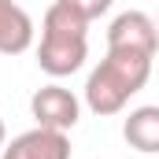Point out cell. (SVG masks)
<instances>
[{
	"label": "cell",
	"mask_w": 159,
	"mask_h": 159,
	"mask_svg": "<svg viewBox=\"0 0 159 159\" xmlns=\"http://www.w3.org/2000/svg\"><path fill=\"white\" fill-rule=\"evenodd\" d=\"M152 78V59L133 52H111L100 59V67L89 70L85 81V104L93 115H119L133 93H141Z\"/></svg>",
	"instance_id": "cell-1"
},
{
	"label": "cell",
	"mask_w": 159,
	"mask_h": 159,
	"mask_svg": "<svg viewBox=\"0 0 159 159\" xmlns=\"http://www.w3.org/2000/svg\"><path fill=\"white\" fill-rule=\"evenodd\" d=\"M89 56V22L67 4H52L41 22V44H37V67L52 78H67L85 67Z\"/></svg>",
	"instance_id": "cell-2"
},
{
	"label": "cell",
	"mask_w": 159,
	"mask_h": 159,
	"mask_svg": "<svg viewBox=\"0 0 159 159\" xmlns=\"http://www.w3.org/2000/svg\"><path fill=\"white\" fill-rule=\"evenodd\" d=\"M107 48L111 52H133V56H148L156 59L159 52V26L152 15L144 11H122L107 26Z\"/></svg>",
	"instance_id": "cell-3"
},
{
	"label": "cell",
	"mask_w": 159,
	"mask_h": 159,
	"mask_svg": "<svg viewBox=\"0 0 159 159\" xmlns=\"http://www.w3.org/2000/svg\"><path fill=\"white\" fill-rule=\"evenodd\" d=\"M30 115L37 119V126L70 133L78 126V119H81V100L70 89H63L59 81H52V85H41L37 93L30 96Z\"/></svg>",
	"instance_id": "cell-4"
},
{
	"label": "cell",
	"mask_w": 159,
	"mask_h": 159,
	"mask_svg": "<svg viewBox=\"0 0 159 159\" xmlns=\"http://www.w3.org/2000/svg\"><path fill=\"white\" fill-rule=\"evenodd\" d=\"M0 159H70V137L63 129L34 126L4 144Z\"/></svg>",
	"instance_id": "cell-5"
},
{
	"label": "cell",
	"mask_w": 159,
	"mask_h": 159,
	"mask_svg": "<svg viewBox=\"0 0 159 159\" xmlns=\"http://www.w3.org/2000/svg\"><path fill=\"white\" fill-rule=\"evenodd\" d=\"M34 44V19L15 0H0V56H22Z\"/></svg>",
	"instance_id": "cell-6"
},
{
	"label": "cell",
	"mask_w": 159,
	"mask_h": 159,
	"mask_svg": "<svg viewBox=\"0 0 159 159\" xmlns=\"http://www.w3.org/2000/svg\"><path fill=\"white\" fill-rule=\"evenodd\" d=\"M122 137L129 148H137L144 156H159V104L133 107L122 122Z\"/></svg>",
	"instance_id": "cell-7"
},
{
	"label": "cell",
	"mask_w": 159,
	"mask_h": 159,
	"mask_svg": "<svg viewBox=\"0 0 159 159\" xmlns=\"http://www.w3.org/2000/svg\"><path fill=\"white\" fill-rule=\"evenodd\" d=\"M59 4H67L70 11H78L85 22H93V19H100V15H107L115 0H59Z\"/></svg>",
	"instance_id": "cell-8"
},
{
	"label": "cell",
	"mask_w": 159,
	"mask_h": 159,
	"mask_svg": "<svg viewBox=\"0 0 159 159\" xmlns=\"http://www.w3.org/2000/svg\"><path fill=\"white\" fill-rule=\"evenodd\" d=\"M4 144H7V126H4V119H0V152H4Z\"/></svg>",
	"instance_id": "cell-9"
},
{
	"label": "cell",
	"mask_w": 159,
	"mask_h": 159,
	"mask_svg": "<svg viewBox=\"0 0 159 159\" xmlns=\"http://www.w3.org/2000/svg\"><path fill=\"white\" fill-rule=\"evenodd\" d=\"M156 26H159V19H156Z\"/></svg>",
	"instance_id": "cell-10"
}]
</instances>
